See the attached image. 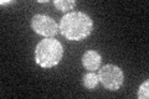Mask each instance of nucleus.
Masks as SVG:
<instances>
[{
    "instance_id": "5",
    "label": "nucleus",
    "mask_w": 149,
    "mask_h": 99,
    "mask_svg": "<svg viewBox=\"0 0 149 99\" xmlns=\"http://www.w3.org/2000/svg\"><path fill=\"white\" fill-rule=\"evenodd\" d=\"M101 62H102L101 55L95 50H88L82 56L83 67L87 71H90V72H95L96 69H98L101 66Z\"/></svg>"
},
{
    "instance_id": "8",
    "label": "nucleus",
    "mask_w": 149,
    "mask_h": 99,
    "mask_svg": "<svg viewBox=\"0 0 149 99\" xmlns=\"http://www.w3.org/2000/svg\"><path fill=\"white\" fill-rule=\"evenodd\" d=\"M137 97L139 99H148V97H149V81H146L141 84V87L138 89Z\"/></svg>"
},
{
    "instance_id": "9",
    "label": "nucleus",
    "mask_w": 149,
    "mask_h": 99,
    "mask_svg": "<svg viewBox=\"0 0 149 99\" xmlns=\"http://www.w3.org/2000/svg\"><path fill=\"white\" fill-rule=\"evenodd\" d=\"M5 4H14V1H1V5H5Z\"/></svg>"
},
{
    "instance_id": "4",
    "label": "nucleus",
    "mask_w": 149,
    "mask_h": 99,
    "mask_svg": "<svg viewBox=\"0 0 149 99\" xmlns=\"http://www.w3.org/2000/svg\"><path fill=\"white\" fill-rule=\"evenodd\" d=\"M31 29L37 35L44 37H54L58 34V25L52 17L44 14H35L31 19Z\"/></svg>"
},
{
    "instance_id": "3",
    "label": "nucleus",
    "mask_w": 149,
    "mask_h": 99,
    "mask_svg": "<svg viewBox=\"0 0 149 99\" xmlns=\"http://www.w3.org/2000/svg\"><path fill=\"white\" fill-rule=\"evenodd\" d=\"M98 81L108 91H118L124 82V73L116 64H104L98 71Z\"/></svg>"
},
{
    "instance_id": "2",
    "label": "nucleus",
    "mask_w": 149,
    "mask_h": 99,
    "mask_svg": "<svg viewBox=\"0 0 149 99\" xmlns=\"http://www.w3.org/2000/svg\"><path fill=\"white\" fill-rule=\"evenodd\" d=\"M63 57V47L61 42L46 37L35 47V62L42 68H51L57 66Z\"/></svg>"
},
{
    "instance_id": "7",
    "label": "nucleus",
    "mask_w": 149,
    "mask_h": 99,
    "mask_svg": "<svg viewBox=\"0 0 149 99\" xmlns=\"http://www.w3.org/2000/svg\"><path fill=\"white\" fill-rule=\"evenodd\" d=\"M54 5L60 11H68L77 5V1L76 0H54Z\"/></svg>"
},
{
    "instance_id": "6",
    "label": "nucleus",
    "mask_w": 149,
    "mask_h": 99,
    "mask_svg": "<svg viewBox=\"0 0 149 99\" xmlns=\"http://www.w3.org/2000/svg\"><path fill=\"white\" fill-rule=\"evenodd\" d=\"M98 83H100L98 76H97L95 72H88L82 78V84L87 89H91V91H92V89H96L97 86H98Z\"/></svg>"
},
{
    "instance_id": "1",
    "label": "nucleus",
    "mask_w": 149,
    "mask_h": 99,
    "mask_svg": "<svg viewBox=\"0 0 149 99\" xmlns=\"http://www.w3.org/2000/svg\"><path fill=\"white\" fill-rule=\"evenodd\" d=\"M93 21L87 14L82 11H71L61 17L58 31L68 41H81L91 35Z\"/></svg>"
}]
</instances>
